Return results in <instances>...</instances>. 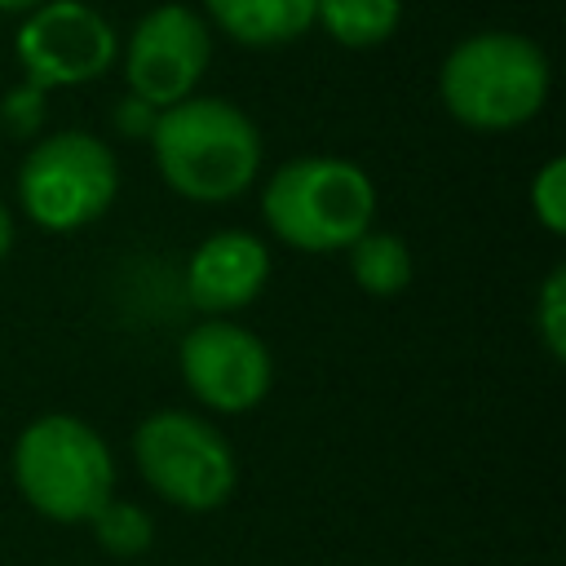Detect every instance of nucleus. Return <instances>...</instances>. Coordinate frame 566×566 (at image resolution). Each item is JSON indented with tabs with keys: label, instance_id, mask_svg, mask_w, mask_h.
<instances>
[{
	"label": "nucleus",
	"instance_id": "obj_1",
	"mask_svg": "<svg viewBox=\"0 0 566 566\" xmlns=\"http://www.w3.org/2000/svg\"><path fill=\"white\" fill-rule=\"evenodd\" d=\"M155 168L190 203H230L261 172V133L226 97H181L155 115Z\"/></svg>",
	"mask_w": 566,
	"mask_h": 566
},
{
	"label": "nucleus",
	"instance_id": "obj_2",
	"mask_svg": "<svg viewBox=\"0 0 566 566\" xmlns=\"http://www.w3.org/2000/svg\"><path fill=\"white\" fill-rule=\"evenodd\" d=\"M548 57L517 31H478L460 40L438 71L451 119L473 133H509L539 115L548 97Z\"/></svg>",
	"mask_w": 566,
	"mask_h": 566
},
{
	"label": "nucleus",
	"instance_id": "obj_3",
	"mask_svg": "<svg viewBox=\"0 0 566 566\" xmlns=\"http://www.w3.org/2000/svg\"><path fill=\"white\" fill-rule=\"evenodd\" d=\"M261 217L270 234L296 252H345L371 230L376 186L354 159L301 155L265 181Z\"/></svg>",
	"mask_w": 566,
	"mask_h": 566
},
{
	"label": "nucleus",
	"instance_id": "obj_4",
	"mask_svg": "<svg viewBox=\"0 0 566 566\" xmlns=\"http://www.w3.org/2000/svg\"><path fill=\"white\" fill-rule=\"evenodd\" d=\"M13 486L49 522H88L115 500V455L88 420L49 411L13 442Z\"/></svg>",
	"mask_w": 566,
	"mask_h": 566
},
{
	"label": "nucleus",
	"instance_id": "obj_5",
	"mask_svg": "<svg viewBox=\"0 0 566 566\" xmlns=\"http://www.w3.org/2000/svg\"><path fill=\"white\" fill-rule=\"evenodd\" d=\"M133 464L164 504L186 513H212L239 486L230 438L208 416L181 407H159L133 429Z\"/></svg>",
	"mask_w": 566,
	"mask_h": 566
},
{
	"label": "nucleus",
	"instance_id": "obj_6",
	"mask_svg": "<svg viewBox=\"0 0 566 566\" xmlns=\"http://www.w3.org/2000/svg\"><path fill=\"white\" fill-rule=\"evenodd\" d=\"M119 195V164L111 146L84 128H62L40 137L18 168L22 212L49 230L71 234L93 226Z\"/></svg>",
	"mask_w": 566,
	"mask_h": 566
},
{
	"label": "nucleus",
	"instance_id": "obj_7",
	"mask_svg": "<svg viewBox=\"0 0 566 566\" xmlns=\"http://www.w3.org/2000/svg\"><path fill=\"white\" fill-rule=\"evenodd\" d=\"M177 367L195 402L217 416H243L265 402L274 385L270 345L234 318H203L177 345Z\"/></svg>",
	"mask_w": 566,
	"mask_h": 566
},
{
	"label": "nucleus",
	"instance_id": "obj_8",
	"mask_svg": "<svg viewBox=\"0 0 566 566\" xmlns=\"http://www.w3.org/2000/svg\"><path fill=\"white\" fill-rule=\"evenodd\" d=\"M18 62L22 80L35 88H75L97 75L119 57L111 22L84 4V0H44L35 4L22 27H18Z\"/></svg>",
	"mask_w": 566,
	"mask_h": 566
},
{
	"label": "nucleus",
	"instance_id": "obj_9",
	"mask_svg": "<svg viewBox=\"0 0 566 566\" xmlns=\"http://www.w3.org/2000/svg\"><path fill=\"white\" fill-rule=\"evenodd\" d=\"M208 62H212L208 18H199L186 4H159L128 35L124 80L133 97L164 111L181 97H195Z\"/></svg>",
	"mask_w": 566,
	"mask_h": 566
},
{
	"label": "nucleus",
	"instance_id": "obj_10",
	"mask_svg": "<svg viewBox=\"0 0 566 566\" xmlns=\"http://www.w3.org/2000/svg\"><path fill=\"white\" fill-rule=\"evenodd\" d=\"M270 248L248 230H217L199 239V248L186 261L181 287L186 301L203 318H226L243 305H252L270 283Z\"/></svg>",
	"mask_w": 566,
	"mask_h": 566
},
{
	"label": "nucleus",
	"instance_id": "obj_11",
	"mask_svg": "<svg viewBox=\"0 0 566 566\" xmlns=\"http://www.w3.org/2000/svg\"><path fill=\"white\" fill-rule=\"evenodd\" d=\"M203 9L212 27L248 49H274L314 27V0H203Z\"/></svg>",
	"mask_w": 566,
	"mask_h": 566
},
{
	"label": "nucleus",
	"instance_id": "obj_12",
	"mask_svg": "<svg viewBox=\"0 0 566 566\" xmlns=\"http://www.w3.org/2000/svg\"><path fill=\"white\" fill-rule=\"evenodd\" d=\"M345 252H349V274L367 296H398V292H407V283L416 274L407 239L389 234V230H367Z\"/></svg>",
	"mask_w": 566,
	"mask_h": 566
},
{
	"label": "nucleus",
	"instance_id": "obj_13",
	"mask_svg": "<svg viewBox=\"0 0 566 566\" xmlns=\"http://www.w3.org/2000/svg\"><path fill=\"white\" fill-rule=\"evenodd\" d=\"M402 0H314V22L345 49L385 44L398 31Z\"/></svg>",
	"mask_w": 566,
	"mask_h": 566
},
{
	"label": "nucleus",
	"instance_id": "obj_14",
	"mask_svg": "<svg viewBox=\"0 0 566 566\" xmlns=\"http://www.w3.org/2000/svg\"><path fill=\"white\" fill-rule=\"evenodd\" d=\"M88 526H93V544H97L102 553H111V557H137V553H146L150 539H155L150 513H146L142 504H128V500H106V504L88 517Z\"/></svg>",
	"mask_w": 566,
	"mask_h": 566
},
{
	"label": "nucleus",
	"instance_id": "obj_15",
	"mask_svg": "<svg viewBox=\"0 0 566 566\" xmlns=\"http://www.w3.org/2000/svg\"><path fill=\"white\" fill-rule=\"evenodd\" d=\"M535 332L548 358H566V265H553L535 292Z\"/></svg>",
	"mask_w": 566,
	"mask_h": 566
},
{
	"label": "nucleus",
	"instance_id": "obj_16",
	"mask_svg": "<svg viewBox=\"0 0 566 566\" xmlns=\"http://www.w3.org/2000/svg\"><path fill=\"white\" fill-rule=\"evenodd\" d=\"M531 217L548 234H566V159H548L531 177Z\"/></svg>",
	"mask_w": 566,
	"mask_h": 566
},
{
	"label": "nucleus",
	"instance_id": "obj_17",
	"mask_svg": "<svg viewBox=\"0 0 566 566\" xmlns=\"http://www.w3.org/2000/svg\"><path fill=\"white\" fill-rule=\"evenodd\" d=\"M44 88H35V84H18V88H9L4 93V102H0V124L13 133V137H31L40 124H44Z\"/></svg>",
	"mask_w": 566,
	"mask_h": 566
},
{
	"label": "nucleus",
	"instance_id": "obj_18",
	"mask_svg": "<svg viewBox=\"0 0 566 566\" xmlns=\"http://www.w3.org/2000/svg\"><path fill=\"white\" fill-rule=\"evenodd\" d=\"M155 106L150 102H142V97H124L119 106H115V124H119V133L124 137H150V128H155Z\"/></svg>",
	"mask_w": 566,
	"mask_h": 566
},
{
	"label": "nucleus",
	"instance_id": "obj_19",
	"mask_svg": "<svg viewBox=\"0 0 566 566\" xmlns=\"http://www.w3.org/2000/svg\"><path fill=\"white\" fill-rule=\"evenodd\" d=\"M9 248H13V212L0 203V261L9 256Z\"/></svg>",
	"mask_w": 566,
	"mask_h": 566
},
{
	"label": "nucleus",
	"instance_id": "obj_20",
	"mask_svg": "<svg viewBox=\"0 0 566 566\" xmlns=\"http://www.w3.org/2000/svg\"><path fill=\"white\" fill-rule=\"evenodd\" d=\"M35 4H44V0H0V13H31Z\"/></svg>",
	"mask_w": 566,
	"mask_h": 566
}]
</instances>
